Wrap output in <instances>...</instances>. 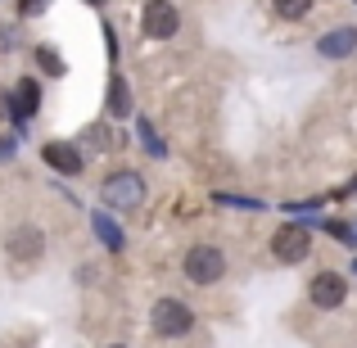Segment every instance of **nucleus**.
I'll list each match as a JSON object with an SVG mask.
<instances>
[{
    "label": "nucleus",
    "mask_w": 357,
    "mask_h": 348,
    "mask_svg": "<svg viewBox=\"0 0 357 348\" xmlns=\"http://www.w3.org/2000/svg\"><path fill=\"white\" fill-rule=\"evenodd\" d=\"M307 298H312V308H321V312H335V308L349 298V276H344V271H317V276L307 280Z\"/></svg>",
    "instance_id": "7"
},
{
    "label": "nucleus",
    "mask_w": 357,
    "mask_h": 348,
    "mask_svg": "<svg viewBox=\"0 0 357 348\" xmlns=\"http://www.w3.org/2000/svg\"><path fill=\"white\" fill-rule=\"evenodd\" d=\"M109 348H122V344H109Z\"/></svg>",
    "instance_id": "18"
},
{
    "label": "nucleus",
    "mask_w": 357,
    "mask_h": 348,
    "mask_svg": "<svg viewBox=\"0 0 357 348\" xmlns=\"http://www.w3.org/2000/svg\"><path fill=\"white\" fill-rule=\"evenodd\" d=\"M271 9H276V18H285V23H298V18H307L312 0H271Z\"/></svg>",
    "instance_id": "14"
},
{
    "label": "nucleus",
    "mask_w": 357,
    "mask_h": 348,
    "mask_svg": "<svg viewBox=\"0 0 357 348\" xmlns=\"http://www.w3.org/2000/svg\"><path fill=\"white\" fill-rule=\"evenodd\" d=\"M9 45H14V32H9V27H0V50H9Z\"/></svg>",
    "instance_id": "16"
},
{
    "label": "nucleus",
    "mask_w": 357,
    "mask_h": 348,
    "mask_svg": "<svg viewBox=\"0 0 357 348\" xmlns=\"http://www.w3.org/2000/svg\"><path fill=\"white\" fill-rule=\"evenodd\" d=\"M140 32H145L149 41H172V36L181 32V9H176L172 0H145V9H140Z\"/></svg>",
    "instance_id": "5"
},
{
    "label": "nucleus",
    "mask_w": 357,
    "mask_h": 348,
    "mask_svg": "<svg viewBox=\"0 0 357 348\" xmlns=\"http://www.w3.org/2000/svg\"><path fill=\"white\" fill-rule=\"evenodd\" d=\"M149 331H154L158 340H185V335L195 331V312L181 298H158V303L149 308Z\"/></svg>",
    "instance_id": "3"
},
{
    "label": "nucleus",
    "mask_w": 357,
    "mask_h": 348,
    "mask_svg": "<svg viewBox=\"0 0 357 348\" xmlns=\"http://www.w3.org/2000/svg\"><path fill=\"white\" fill-rule=\"evenodd\" d=\"M91 231H96V240H105V249H109V253H122V231L114 227V218L96 213V218H91Z\"/></svg>",
    "instance_id": "11"
},
{
    "label": "nucleus",
    "mask_w": 357,
    "mask_h": 348,
    "mask_svg": "<svg viewBox=\"0 0 357 348\" xmlns=\"http://www.w3.org/2000/svg\"><path fill=\"white\" fill-rule=\"evenodd\" d=\"M36 109H41V86H36L32 77H23L14 86V109H9V114H14L18 127H27V122L36 118Z\"/></svg>",
    "instance_id": "10"
},
{
    "label": "nucleus",
    "mask_w": 357,
    "mask_h": 348,
    "mask_svg": "<svg viewBox=\"0 0 357 348\" xmlns=\"http://www.w3.org/2000/svg\"><path fill=\"white\" fill-rule=\"evenodd\" d=\"M45 9H50V0H18V14L23 18H41Z\"/></svg>",
    "instance_id": "15"
},
{
    "label": "nucleus",
    "mask_w": 357,
    "mask_h": 348,
    "mask_svg": "<svg viewBox=\"0 0 357 348\" xmlns=\"http://www.w3.org/2000/svg\"><path fill=\"white\" fill-rule=\"evenodd\" d=\"M317 54L321 59H353L357 54V27H331L326 36H317Z\"/></svg>",
    "instance_id": "9"
},
{
    "label": "nucleus",
    "mask_w": 357,
    "mask_h": 348,
    "mask_svg": "<svg viewBox=\"0 0 357 348\" xmlns=\"http://www.w3.org/2000/svg\"><path fill=\"white\" fill-rule=\"evenodd\" d=\"M5 253H9V267L14 271H32L36 262L45 258V231L36 227V222H18V227L5 235Z\"/></svg>",
    "instance_id": "1"
},
{
    "label": "nucleus",
    "mask_w": 357,
    "mask_h": 348,
    "mask_svg": "<svg viewBox=\"0 0 357 348\" xmlns=\"http://www.w3.org/2000/svg\"><path fill=\"white\" fill-rule=\"evenodd\" d=\"M41 158L54 167V172H63V176H77L82 167H86L82 149H77V145H68V140H45V145H41Z\"/></svg>",
    "instance_id": "8"
},
{
    "label": "nucleus",
    "mask_w": 357,
    "mask_h": 348,
    "mask_svg": "<svg viewBox=\"0 0 357 348\" xmlns=\"http://www.w3.org/2000/svg\"><path fill=\"white\" fill-rule=\"evenodd\" d=\"M181 267H185V280H190V285H218V280L227 276V253H222L218 244H190Z\"/></svg>",
    "instance_id": "4"
},
{
    "label": "nucleus",
    "mask_w": 357,
    "mask_h": 348,
    "mask_svg": "<svg viewBox=\"0 0 357 348\" xmlns=\"http://www.w3.org/2000/svg\"><path fill=\"white\" fill-rule=\"evenodd\" d=\"M353 271H357V262H353Z\"/></svg>",
    "instance_id": "19"
},
{
    "label": "nucleus",
    "mask_w": 357,
    "mask_h": 348,
    "mask_svg": "<svg viewBox=\"0 0 357 348\" xmlns=\"http://www.w3.org/2000/svg\"><path fill=\"white\" fill-rule=\"evenodd\" d=\"M100 199H105L109 209H122V213L140 209V204H145V176L131 172V167H118V172H109L105 181H100Z\"/></svg>",
    "instance_id": "2"
},
{
    "label": "nucleus",
    "mask_w": 357,
    "mask_h": 348,
    "mask_svg": "<svg viewBox=\"0 0 357 348\" xmlns=\"http://www.w3.org/2000/svg\"><path fill=\"white\" fill-rule=\"evenodd\" d=\"M32 59H36V68H41L45 77H63V73H68V63L59 59V50H54V45H36Z\"/></svg>",
    "instance_id": "13"
},
{
    "label": "nucleus",
    "mask_w": 357,
    "mask_h": 348,
    "mask_svg": "<svg viewBox=\"0 0 357 348\" xmlns=\"http://www.w3.org/2000/svg\"><path fill=\"white\" fill-rule=\"evenodd\" d=\"M307 253H312V231L307 227H294V222L276 227V235H271V258H276L280 267H298Z\"/></svg>",
    "instance_id": "6"
},
{
    "label": "nucleus",
    "mask_w": 357,
    "mask_h": 348,
    "mask_svg": "<svg viewBox=\"0 0 357 348\" xmlns=\"http://www.w3.org/2000/svg\"><path fill=\"white\" fill-rule=\"evenodd\" d=\"M131 96H127V82H122V73H114V82H109V114L114 118H127L131 114Z\"/></svg>",
    "instance_id": "12"
},
{
    "label": "nucleus",
    "mask_w": 357,
    "mask_h": 348,
    "mask_svg": "<svg viewBox=\"0 0 357 348\" xmlns=\"http://www.w3.org/2000/svg\"><path fill=\"white\" fill-rule=\"evenodd\" d=\"M82 5H96V9H100V5H105V0H82Z\"/></svg>",
    "instance_id": "17"
}]
</instances>
